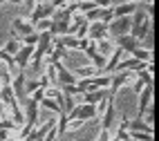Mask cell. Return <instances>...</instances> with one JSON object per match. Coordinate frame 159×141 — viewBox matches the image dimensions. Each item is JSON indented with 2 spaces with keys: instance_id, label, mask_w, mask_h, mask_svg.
<instances>
[{
  "instance_id": "obj_23",
  "label": "cell",
  "mask_w": 159,
  "mask_h": 141,
  "mask_svg": "<svg viewBox=\"0 0 159 141\" xmlns=\"http://www.w3.org/2000/svg\"><path fill=\"white\" fill-rule=\"evenodd\" d=\"M34 31H49L52 34V18H43V20H38V23L34 25Z\"/></svg>"
},
{
  "instance_id": "obj_1",
  "label": "cell",
  "mask_w": 159,
  "mask_h": 141,
  "mask_svg": "<svg viewBox=\"0 0 159 141\" xmlns=\"http://www.w3.org/2000/svg\"><path fill=\"white\" fill-rule=\"evenodd\" d=\"M52 14H54V7H52L49 2H36L34 7H31L27 20L31 25H36L38 20H43V18H52Z\"/></svg>"
},
{
  "instance_id": "obj_3",
  "label": "cell",
  "mask_w": 159,
  "mask_h": 141,
  "mask_svg": "<svg viewBox=\"0 0 159 141\" xmlns=\"http://www.w3.org/2000/svg\"><path fill=\"white\" fill-rule=\"evenodd\" d=\"M25 83H27V76H25V72H16L14 76H11V90H14V96H16V101L18 103H25Z\"/></svg>"
},
{
  "instance_id": "obj_32",
  "label": "cell",
  "mask_w": 159,
  "mask_h": 141,
  "mask_svg": "<svg viewBox=\"0 0 159 141\" xmlns=\"http://www.w3.org/2000/svg\"><path fill=\"white\" fill-rule=\"evenodd\" d=\"M2 2H7V0H0V5H2Z\"/></svg>"
},
{
  "instance_id": "obj_31",
  "label": "cell",
  "mask_w": 159,
  "mask_h": 141,
  "mask_svg": "<svg viewBox=\"0 0 159 141\" xmlns=\"http://www.w3.org/2000/svg\"><path fill=\"white\" fill-rule=\"evenodd\" d=\"M67 2H79V0H67Z\"/></svg>"
},
{
  "instance_id": "obj_17",
  "label": "cell",
  "mask_w": 159,
  "mask_h": 141,
  "mask_svg": "<svg viewBox=\"0 0 159 141\" xmlns=\"http://www.w3.org/2000/svg\"><path fill=\"white\" fill-rule=\"evenodd\" d=\"M130 56L141 61V63H152V49H146V47H134L130 52Z\"/></svg>"
},
{
  "instance_id": "obj_10",
  "label": "cell",
  "mask_w": 159,
  "mask_h": 141,
  "mask_svg": "<svg viewBox=\"0 0 159 141\" xmlns=\"http://www.w3.org/2000/svg\"><path fill=\"white\" fill-rule=\"evenodd\" d=\"M130 16L125 18H114L112 23L108 25V34H114V36H123V34H130Z\"/></svg>"
},
{
  "instance_id": "obj_21",
  "label": "cell",
  "mask_w": 159,
  "mask_h": 141,
  "mask_svg": "<svg viewBox=\"0 0 159 141\" xmlns=\"http://www.w3.org/2000/svg\"><path fill=\"white\" fill-rule=\"evenodd\" d=\"M2 49L9 54V56H14V54L20 49V40H18V38H9V40L5 43V45H2Z\"/></svg>"
},
{
  "instance_id": "obj_13",
  "label": "cell",
  "mask_w": 159,
  "mask_h": 141,
  "mask_svg": "<svg viewBox=\"0 0 159 141\" xmlns=\"http://www.w3.org/2000/svg\"><path fill=\"white\" fill-rule=\"evenodd\" d=\"M116 47H119L123 54H130L134 47H139V43H137L130 34H123V36H116Z\"/></svg>"
},
{
  "instance_id": "obj_9",
  "label": "cell",
  "mask_w": 159,
  "mask_h": 141,
  "mask_svg": "<svg viewBox=\"0 0 159 141\" xmlns=\"http://www.w3.org/2000/svg\"><path fill=\"white\" fill-rule=\"evenodd\" d=\"M34 31V25L29 23L27 18H14V23H11V38H20V36H27Z\"/></svg>"
},
{
  "instance_id": "obj_15",
  "label": "cell",
  "mask_w": 159,
  "mask_h": 141,
  "mask_svg": "<svg viewBox=\"0 0 159 141\" xmlns=\"http://www.w3.org/2000/svg\"><path fill=\"white\" fill-rule=\"evenodd\" d=\"M54 43L61 47H65L67 52H79V40L74 36H54Z\"/></svg>"
},
{
  "instance_id": "obj_4",
  "label": "cell",
  "mask_w": 159,
  "mask_h": 141,
  "mask_svg": "<svg viewBox=\"0 0 159 141\" xmlns=\"http://www.w3.org/2000/svg\"><path fill=\"white\" fill-rule=\"evenodd\" d=\"M31 54H34V47H27V45H20V49L14 54V65H16L18 72H25L29 67Z\"/></svg>"
},
{
  "instance_id": "obj_22",
  "label": "cell",
  "mask_w": 159,
  "mask_h": 141,
  "mask_svg": "<svg viewBox=\"0 0 159 141\" xmlns=\"http://www.w3.org/2000/svg\"><path fill=\"white\" fill-rule=\"evenodd\" d=\"M38 43V31H31L27 36H20V45H27V47H36Z\"/></svg>"
},
{
  "instance_id": "obj_25",
  "label": "cell",
  "mask_w": 159,
  "mask_h": 141,
  "mask_svg": "<svg viewBox=\"0 0 159 141\" xmlns=\"http://www.w3.org/2000/svg\"><path fill=\"white\" fill-rule=\"evenodd\" d=\"M83 125H85V121H81V119H72V121H67L65 132H76V130H81Z\"/></svg>"
},
{
  "instance_id": "obj_2",
  "label": "cell",
  "mask_w": 159,
  "mask_h": 141,
  "mask_svg": "<svg viewBox=\"0 0 159 141\" xmlns=\"http://www.w3.org/2000/svg\"><path fill=\"white\" fill-rule=\"evenodd\" d=\"M52 65H54V70H56V83H58V88H63V85H74L79 81L76 76H74V72L67 70L61 61L58 63H52Z\"/></svg>"
},
{
  "instance_id": "obj_12",
  "label": "cell",
  "mask_w": 159,
  "mask_h": 141,
  "mask_svg": "<svg viewBox=\"0 0 159 141\" xmlns=\"http://www.w3.org/2000/svg\"><path fill=\"white\" fill-rule=\"evenodd\" d=\"M108 96H110V94H108V90H105V88H101V90H92V92H85V94H83V103L97 105V103L105 101Z\"/></svg>"
},
{
  "instance_id": "obj_30",
  "label": "cell",
  "mask_w": 159,
  "mask_h": 141,
  "mask_svg": "<svg viewBox=\"0 0 159 141\" xmlns=\"http://www.w3.org/2000/svg\"><path fill=\"white\" fill-rule=\"evenodd\" d=\"M137 5H141V2H152V0H134Z\"/></svg>"
},
{
  "instance_id": "obj_8",
  "label": "cell",
  "mask_w": 159,
  "mask_h": 141,
  "mask_svg": "<svg viewBox=\"0 0 159 141\" xmlns=\"http://www.w3.org/2000/svg\"><path fill=\"white\" fill-rule=\"evenodd\" d=\"M108 25L101 23V20H94V23H90L88 27V40L92 43H97V40H103V38H108Z\"/></svg>"
},
{
  "instance_id": "obj_19",
  "label": "cell",
  "mask_w": 159,
  "mask_h": 141,
  "mask_svg": "<svg viewBox=\"0 0 159 141\" xmlns=\"http://www.w3.org/2000/svg\"><path fill=\"white\" fill-rule=\"evenodd\" d=\"M38 107H43V110H49V112H54L56 116H58V114L63 112V110H61V105H58V103H56L54 99H47V96H45V99L38 103Z\"/></svg>"
},
{
  "instance_id": "obj_6",
  "label": "cell",
  "mask_w": 159,
  "mask_h": 141,
  "mask_svg": "<svg viewBox=\"0 0 159 141\" xmlns=\"http://www.w3.org/2000/svg\"><path fill=\"white\" fill-rule=\"evenodd\" d=\"M116 119V105H114V96H108V105L101 114V130H110Z\"/></svg>"
},
{
  "instance_id": "obj_26",
  "label": "cell",
  "mask_w": 159,
  "mask_h": 141,
  "mask_svg": "<svg viewBox=\"0 0 159 141\" xmlns=\"http://www.w3.org/2000/svg\"><path fill=\"white\" fill-rule=\"evenodd\" d=\"M143 88H146V85H143V81H139V79H137V76H134V79L130 81V90H132L134 94H139V92H141Z\"/></svg>"
},
{
  "instance_id": "obj_14",
  "label": "cell",
  "mask_w": 159,
  "mask_h": 141,
  "mask_svg": "<svg viewBox=\"0 0 159 141\" xmlns=\"http://www.w3.org/2000/svg\"><path fill=\"white\" fill-rule=\"evenodd\" d=\"M128 132H152V125H148L143 119L134 116V119H128Z\"/></svg>"
},
{
  "instance_id": "obj_18",
  "label": "cell",
  "mask_w": 159,
  "mask_h": 141,
  "mask_svg": "<svg viewBox=\"0 0 159 141\" xmlns=\"http://www.w3.org/2000/svg\"><path fill=\"white\" fill-rule=\"evenodd\" d=\"M14 101H16V96H14L11 85H2V88H0V103L7 107V105H11Z\"/></svg>"
},
{
  "instance_id": "obj_29",
  "label": "cell",
  "mask_w": 159,
  "mask_h": 141,
  "mask_svg": "<svg viewBox=\"0 0 159 141\" xmlns=\"http://www.w3.org/2000/svg\"><path fill=\"white\" fill-rule=\"evenodd\" d=\"M7 2H11V5H23L25 0H7Z\"/></svg>"
},
{
  "instance_id": "obj_33",
  "label": "cell",
  "mask_w": 159,
  "mask_h": 141,
  "mask_svg": "<svg viewBox=\"0 0 159 141\" xmlns=\"http://www.w3.org/2000/svg\"><path fill=\"white\" fill-rule=\"evenodd\" d=\"M108 141H116V139H108Z\"/></svg>"
},
{
  "instance_id": "obj_27",
  "label": "cell",
  "mask_w": 159,
  "mask_h": 141,
  "mask_svg": "<svg viewBox=\"0 0 159 141\" xmlns=\"http://www.w3.org/2000/svg\"><path fill=\"white\" fill-rule=\"evenodd\" d=\"M97 7H101V9H105V7H112V0H92Z\"/></svg>"
},
{
  "instance_id": "obj_24",
  "label": "cell",
  "mask_w": 159,
  "mask_h": 141,
  "mask_svg": "<svg viewBox=\"0 0 159 141\" xmlns=\"http://www.w3.org/2000/svg\"><path fill=\"white\" fill-rule=\"evenodd\" d=\"M130 141H155L152 132H130Z\"/></svg>"
},
{
  "instance_id": "obj_16",
  "label": "cell",
  "mask_w": 159,
  "mask_h": 141,
  "mask_svg": "<svg viewBox=\"0 0 159 141\" xmlns=\"http://www.w3.org/2000/svg\"><path fill=\"white\" fill-rule=\"evenodd\" d=\"M74 76L76 79H94V76H99V70L90 63V65H83V67H76L74 70Z\"/></svg>"
},
{
  "instance_id": "obj_20",
  "label": "cell",
  "mask_w": 159,
  "mask_h": 141,
  "mask_svg": "<svg viewBox=\"0 0 159 141\" xmlns=\"http://www.w3.org/2000/svg\"><path fill=\"white\" fill-rule=\"evenodd\" d=\"M94 45H97V52L101 54V56H105V58H108V54L114 49V45H112V43H110V38H103V40H97V43H94Z\"/></svg>"
},
{
  "instance_id": "obj_11",
  "label": "cell",
  "mask_w": 159,
  "mask_h": 141,
  "mask_svg": "<svg viewBox=\"0 0 159 141\" xmlns=\"http://www.w3.org/2000/svg\"><path fill=\"white\" fill-rule=\"evenodd\" d=\"M137 9H139V5L134 0H121L119 5L112 7V14H114V18H125V16H132Z\"/></svg>"
},
{
  "instance_id": "obj_7",
  "label": "cell",
  "mask_w": 159,
  "mask_h": 141,
  "mask_svg": "<svg viewBox=\"0 0 159 141\" xmlns=\"http://www.w3.org/2000/svg\"><path fill=\"white\" fill-rule=\"evenodd\" d=\"M137 96H139V103H137V116L141 119L146 114V110L152 105V85H146Z\"/></svg>"
},
{
  "instance_id": "obj_5",
  "label": "cell",
  "mask_w": 159,
  "mask_h": 141,
  "mask_svg": "<svg viewBox=\"0 0 159 141\" xmlns=\"http://www.w3.org/2000/svg\"><path fill=\"white\" fill-rule=\"evenodd\" d=\"M25 107H23V114H25V125H29V128H36L38 125V103L36 101H31V99H25V103H23Z\"/></svg>"
},
{
  "instance_id": "obj_28",
  "label": "cell",
  "mask_w": 159,
  "mask_h": 141,
  "mask_svg": "<svg viewBox=\"0 0 159 141\" xmlns=\"http://www.w3.org/2000/svg\"><path fill=\"white\" fill-rule=\"evenodd\" d=\"M108 139H110V130H101L97 137V141H108Z\"/></svg>"
}]
</instances>
